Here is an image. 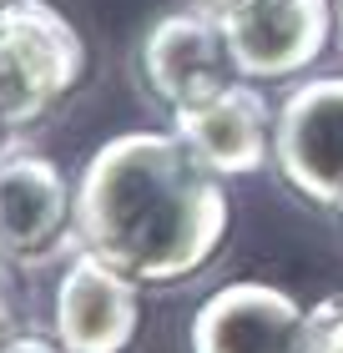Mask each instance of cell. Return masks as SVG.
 I'll list each match as a JSON object with an SVG mask.
<instances>
[{"instance_id":"6da1fadb","label":"cell","mask_w":343,"mask_h":353,"mask_svg":"<svg viewBox=\"0 0 343 353\" xmlns=\"http://www.w3.org/2000/svg\"><path fill=\"white\" fill-rule=\"evenodd\" d=\"M233 202L177 132H117L76 176V248L137 288H177L217 263Z\"/></svg>"},{"instance_id":"7a4b0ae2","label":"cell","mask_w":343,"mask_h":353,"mask_svg":"<svg viewBox=\"0 0 343 353\" xmlns=\"http://www.w3.org/2000/svg\"><path fill=\"white\" fill-rule=\"evenodd\" d=\"M86 81V41L51 0H15L0 10V126L36 132Z\"/></svg>"},{"instance_id":"3957f363","label":"cell","mask_w":343,"mask_h":353,"mask_svg":"<svg viewBox=\"0 0 343 353\" xmlns=\"http://www.w3.org/2000/svg\"><path fill=\"white\" fill-rule=\"evenodd\" d=\"M273 167L298 202L343 217V76H308L283 96Z\"/></svg>"},{"instance_id":"277c9868","label":"cell","mask_w":343,"mask_h":353,"mask_svg":"<svg viewBox=\"0 0 343 353\" xmlns=\"http://www.w3.org/2000/svg\"><path fill=\"white\" fill-rule=\"evenodd\" d=\"M0 252L21 272L76 252V182L36 147H6L0 157Z\"/></svg>"},{"instance_id":"5b68a950","label":"cell","mask_w":343,"mask_h":353,"mask_svg":"<svg viewBox=\"0 0 343 353\" xmlns=\"http://www.w3.org/2000/svg\"><path fill=\"white\" fill-rule=\"evenodd\" d=\"M233 71L253 86L298 81L329 51L338 10L333 0H242L237 10L217 15Z\"/></svg>"},{"instance_id":"8992f818","label":"cell","mask_w":343,"mask_h":353,"mask_svg":"<svg viewBox=\"0 0 343 353\" xmlns=\"http://www.w3.org/2000/svg\"><path fill=\"white\" fill-rule=\"evenodd\" d=\"M137 76H141V91L167 117L233 86L237 71H233V56H227L222 21L207 6L157 15L137 46Z\"/></svg>"},{"instance_id":"52a82bcc","label":"cell","mask_w":343,"mask_h":353,"mask_svg":"<svg viewBox=\"0 0 343 353\" xmlns=\"http://www.w3.org/2000/svg\"><path fill=\"white\" fill-rule=\"evenodd\" d=\"M51 339L66 353H132L141 339V288L76 248L51 288Z\"/></svg>"},{"instance_id":"ba28073f","label":"cell","mask_w":343,"mask_h":353,"mask_svg":"<svg viewBox=\"0 0 343 353\" xmlns=\"http://www.w3.org/2000/svg\"><path fill=\"white\" fill-rule=\"evenodd\" d=\"M192 353H303L308 308L288 288L263 278H233L197 303L187 323Z\"/></svg>"},{"instance_id":"9c48e42d","label":"cell","mask_w":343,"mask_h":353,"mask_svg":"<svg viewBox=\"0 0 343 353\" xmlns=\"http://www.w3.org/2000/svg\"><path fill=\"white\" fill-rule=\"evenodd\" d=\"M273 117L277 111L268 106V96L237 76L217 96L172 111V132L212 176L233 182V176H253L273 162Z\"/></svg>"},{"instance_id":"30bf717a","label":"cell","mask_w":343,"mask_h":353,"mask_svg":"<svg viewBox=\"0 0 343 353\" xmlns=\"http://www.w3.org/2000/svg\"><path fill=\"white\" fill-rule=\"evenodd\" d=\"M303 353H343V293L308 308V348Z\"/></svg>"},{"instance_id":"8fae6325","label":"cell","mask_w":343,"mask_h":353,"mask_svg":"<svg viewBox=\"0 0 343 353\" xmlns=\"http://www.w3.org/2000/svg\"><path fill=\"white\" fill-rule=\"evenodd\" d=\"M21 333V268L0 252V339Z\"/></svg>"},{"instance_id":"7c38bea8","label":"cell","mask_w":343,"mask_h":353,"mask_svg":"<svg viewBox=\"0 0 343 353\" xmlns=\"http://www.w3.org/2000/svg\"><path fill=\"white\" fill-rule=\"evenodd\" d=\"M0 353H66L51 333H30V328H21V333H10V339H0Z\"/></svg>"},{"instance_id":"4fadbf2b","label":"cell","mask_w":343,"mask_h":353,"mask_svg":"<svg viewBox=\"0 0 343 353\" xmlns=\"http://www.w3.org/2000/svg\"><path fill=\"white\" fill-rule=\"evenodd\" d=\"M197 6H207L212 15H227V10H237V6H242V0H197Z\"/></svg>"},{"instance_id":"5bb4252c","label":"cell","mask_w":343,"mask_h":353,"mask_svg":"<svg viewBox=\"0 0 343 353\" xmlns=\"http://www.w3.org/2000/svg\"><path fill=\"white\" fill-rule=\"evenodd\" d=\"M333 10H338V41H343V0H333Z\"/></svg>"},{"instance_id":"9a60e30c","label":"cell","mask_w":343,"mask_h":353,"mask_svg":"<svg viewBox=\"0 0 343 353\" xmlns=\"http://www.w3.org/2000/svg\"><path fill=\"white\" fill-rule=\"evenodd\" d=\"M0 157H6V126H0Z\"/></svg>"},{"instance_id":"2e32d148","label":"cell","mask_w":343,"mask_h":353,"mask_svg":"<svg viewBox=\"0 0 343 353\" xmlns=\"http://www.w3.org/2000/svg\"><path fill=\"white\" fill-rule=\"evenodd\" d=\"M6 6H15V0H0V10H6Z\"/></svg>"}]
</instances>
